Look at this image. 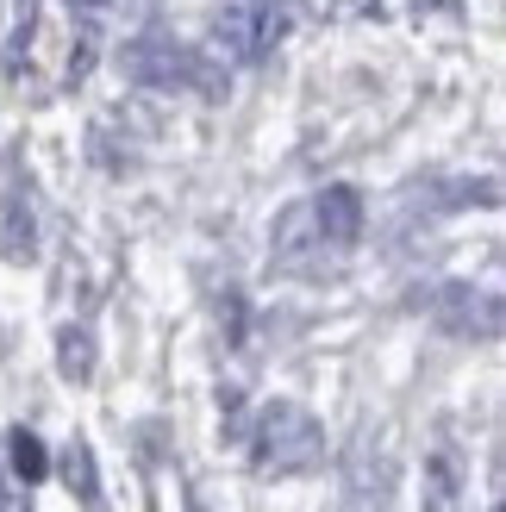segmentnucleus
I'll return each instance as SVG.
<instances>
[{"mask_svg": "<svg viewBox=\"0 0 506 512\" xmlns=\"http://www.w3.org/2000/svg\"><path fill=\"white\" fill-rule=\"evenodd\" d=\"M319 425L300 413V406L275 400L263 406V431H257V463L275 469V475H294V469H313L319 463Z\"/></svg>", "mask_w": 506, "mask_h": 512, "instance_id": "f03ea898", "label": "nucleus"}, {"mask_svg": "<svg viewBox=\"0 0 506 512\" xmlns=\"http://www.w3.org/2000/svg\"><path fill=\"white\" fill-rule=\"evenodd\" d=\"M13 469H19L25 481H44L50 463H44V444L32 438V431H13Z\"/></svg>", "mask_w": 506, "mask_h": 512, "instance_id": "423d86ee", "label": "nucleus"}, {"mask_svg": "<svg viewBox=\"0 0 506 512\" xmlns=\"http://www.w3.org/2000/svg\"><path fill=\"white\" fill-rule=\"evenodd\" d=\"M125 69H132V82L144 88H194L200 82V57L188 44H175L169 32H144L125 44Z\"/></svg>", "mask_w": 506, "mask_h": 512, "instance_id": "7ed1b4c3", "label": "nucleus"}, {"mask_svg": "<svg viewBox=\"0 0 506 512\" xmlns=\"http://www.w3.org/2000/svg\"><path fill=\"white\" fill-rule=\"evenodd\" d=\"M69 488L82 494V506H94V512H100V481H94V456H88V444H82V438L69 444Z\"/></svg>", "mask_w": 506, "mask_h": 512, "instance_id": "39448f33", "label": "nucleus"}, {"mask_svg": "<svg viewBox=\"0 0 506 512\" xmlns=\"http://www.w3.org/2000/svg\"><path fill=\"white\" fill-rule=\"evenodd\" d=\"M88 363H94L88 338H82V331H63V369H69L75 381H88Z\"/></svg>", "mask_w": 506, "mask_h": 512, "instance_id": "0eeeda50", "label": "nucleus"}, {"mask_svg": "<svg viewBox=\"0 0 506 512\" xmlns=\"http://www.w3.org/2000/svg\"><path fill=\"white\" fill-rule=\"evenodd\" d=\"M0 506H7V494H0Z\"/></svg>", "mask_w": 506, "mask_h": 512, "instance_id": "1a4fd4ad", "label": "nucleus"}, {"mask_svg": "<svg viewBox=\"0 0 506 512\" xmlns=\"http://www.w3.org/2000/svg\"><path fill=\"white\" fill-rule=\"evenodd\" d=\"M100 7H107V0H69V13H82V19H88V25H94V19H100Z\"/></svg>", "mask_w": 506, "mask_h": 512, "instance_id": "6e6552de", "label": "nucleus"}, {"mask_svg": "<svg viewBox=\"0 0 506 512\" xmlns=\"http://www.w3.org/2000/svg\"><path fill=\"white\" fill-rule=\"evenodd\" d=\"M307 213H313L319 244H332V250H350L363 238V200H357V188H325Z\"/></svg>", "mask_w": 506, "mask_h": 512, "instance_id": "20e7f679", "label": "nucleus"}, {"mask_svg": "<svg viewBox=\"0 0 506 512\" xmlns=\"http://www.w3.org/2000/svg\"><path fill=\"white\" fill-rule=\"evenodd\" d=\"M288 25H294L288 0H238V7L219 13V50L232 63H263L288 38Z\"/></svg>", "mask_w": 506, "mask_h": 512, "instance_id": "f257e3e1", "label": "nucleus"}]
</instances>
